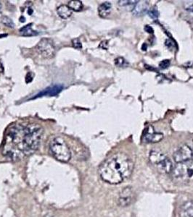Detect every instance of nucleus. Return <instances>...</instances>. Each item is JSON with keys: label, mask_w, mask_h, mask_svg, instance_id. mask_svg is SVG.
<instances>
[{"label": "nucleus", "mask_w": 193, "mask_h": 217, "mask_svg": "<svg viewBox=\"0 0 193 217\" xmlns=\"http://www.w3.org/2000/svg\"><path fill=\"white\" fill-rule=\"evenodd\" d=\"M43 130L38 125L10 127L5 135L2 153L11 160H19L35 152L40 145Z\"/></svg>", "instance_id": "1"}, {"label": "nucleus", "mask_w": 193, "mask_h": 217, "mask_svg": "<svg viewBox=\"0 0 193 217\" xmlns=\"http://www.w3.org/2000/svg\"><path fill=\"white\" fill-rule=\"evenodd\" d=\"M134 169V163L128 156L116 153L101 164L99 175L108 183L116 184L131 176Z\"/></svg>", "instance_id": "2"}, {"label": "nucleus", "mask_w": 193, "mask_h": 217, "mask_svg": "<svg viewBox=\"0 0 193 217\" xmlns=\"http://www.w3.org/2000/svg\"><path fill=\"white\" fill-rule=\"evenodd\" d=\"M50 149L52 156L57 161L67 162L71 158V152L66 140L61 136L55 137L50 144Z\"/></svg>", "instance_id": "3"}, {"label": "nucleus", "mask_w": 193, "mask_h": 217, "mask_svg": "<svg viewBox=\"0 0 193 217\" xmlns=\"http://www.w3.org/2000/svg\"><path fill=\"white\" fill-rule=\"evenodd\" d=\"M173 178L181 182H189L193 180V159L177 163L172 171Z\"/></svg>", "instance_id": "4"}, {"label": "nucleus", "mask_w": 193, "mask_h": 217, "mask_svg": "<svg viewBox=\"0 0 193 217\" xmlns=\"http://www.w3.org/2000/svg\"><path fill=\"white\" fill-rule=\"evenodd\" d=\"M150 162L160 172L163 174L171 173L174 168L171 161L160 151H151L150 153Z\"/></svg>", "instance_id": "5"}, {"label": "nucleus", "mask_w": 193, "mask_h": 217, "mask_svg": "<svg viewBox=\"0 0 193 217\" xmlns=\"http://www.w3.org/2000/svg\"><path fill=\"white\" fill-rule=\"evenodd\" d=\"M38 53L46 59H51L55 56V47L52 40L42 39L37 46Z\"/></svg>", "instance_id": "6"}, {"label": "nucleus", "mask_w": 193, "mask_h": 217, "mask_svg": "<svg viewBox=\"0 0 193 217\" xmlns=\"http://www.w3.org/2000/svg\"><path fill=\"white\" fill-rule=\"evenodd\" d=\"M193 157V151L187 145H183L179 147L174 153L173 158L176 163L191 160Z\"/></svg>", "instance_id": "7"}, {"label": "nucleus", "mask_w": 193, "mask_h": 217, "mask_svg": "<svg viewBox=\"0 0 193 217\" xmlns=\"http://www.w3.org/2000/svg\"><path fill=\"white\" fill-rule=\"evenodd\" d=\"M64 88L63 85L60 84H55L52 85L46 88L45 89L42 90L41 91L36 94L34 97H32L31 99H38L39 97L42 96H55L57 94H59L62 91V90Z\"/></svg>", "instance_id": "8"}, {"label": "nucleus", "mask_w": 193, "mask_h": 217, "mask_svg": "<svg viewBox=\"0 0 193 217\" xmlns=\"http://www.w3.org/2000/svg\"><path fill=\"white\" fill-rule=\"evenodd\" d=\"M134 198V193L131 187H127L123 189L119 194L118 203L121 206H128L131 203Z\"/></svg>", "instance_id": "9"}, {"label": "nucleus", "mask_w": 193, "mask_h": 217, "mask_svg": "<svg viewBox=\"0 0 193 217\" xmlns=\"http://www.w3.org/2000/svg\"><path fill=\"white\" fill-rule=\"evenodd\" d=\"M163 135L160 133H156L153 131V128H151V130H147L144 133L142 137V140L147 143H156L160 142L163 139Z\"/></svg>", "instance_id": "10"}, {"label": "nucleus", "mask_w": 193, "mask_h": 217, "mask_svg": "<svg viewBox=\"0 0 193 217\" xmlns=\"http://www.w3.org/2000/svg\"><path fill=\"white\" fill-rule=\"evenodd\" d=\"M149 11V5L145 1H137L132 8V13L135 16H142Z\"/></svg>", "instance_id": "11"}, {"label": "nucleus", "mask_w": 193, "mask_h": 217, "mask_svg": "<svg viewBox=\"0 0 193 217\" xmlns=\"http://www.w3.org/2000/svg\"><path fill=\"white\" fill-rule=\"evenodd\" d=\"M181 217H193V200L185 202L180 210Z\"/></svg>", "instance_id": "12"}, {"label": "nucleus", "mask_w": 193, "mask_h": 217, "mask_svg": "<svg viewBox=\"0 0 193 217\" xmlns=\"http://www.w3.org/2000/svg\"><path fill=\"white\" fill-rule=\"evenodd\" d=\"M112 9L111 4L108 2H105L101 4L98 8V12L99 14L101 17H107L110 14H111Z\"/></svg>", "instance_id": "13"}, {"label": "nucleus", "mask_w": 193, "mask_h": 217, "mask_svg": "<svg viewBox=\"0 0 193 217\" xmlns=\"http://www.w3.org/2000/svg\"><path fill=\"white\" fill-rule=\"evenodd\" d=\"M57 14L62 19H68L71 16L72 10L67 5H60L57 10Z\"/></svg>", "instance_id": "14"}, {"label": "nucleus", "mask_w": 193, "mask_h": 217, "mask_svg": "<svg viewBox=\"0 0 193 217\" xmlns=\"http://www.w3.org/2000/svg\"><path fill=\"white\" fill-rule=\"evenodd\" d=\"M31 25L32 24L31 23V24L26 25L24 27H23V28H21L19 30L20 34L23 36H34L38 35L39 33L36 31V30H34L32 29Z\"/></svg>", "instance_id": "15"}, {"label": "nucleus", "mask_w": 193, "mask_h": 217, "mask_svg": "<svg viewBox=\"0 0 193 217\" xmlns=\"http://www.w3.org/2000/svg\"><path fill=\"white\" fill-rule=\"evenodd\" d=\"M68 7L71 10L75 12H79L83 9V4L81 1L79 0H74V1H70L68 2Z\"/></svg>", "instance_id": "16"}, {"label": "nucleus", "mask_w": 193, "mask_h": 217, "mask_svg": "<svg viewBox=\"0 0 193 217\" xmlns=\"http://www.w3.org/2000/svg\"><path fill=\"white\" fill-rule=\"evenodd\" d=\"M115 64L119 68H127L129 62L123 57H118L115 59Z\"/></svg>", "instance_id": "17"}, {"label": "nucleus", "mask_w": 193, "mask_h": 217, "mask_svg": "<svg viewBox=\"0 0 193 217\" xmlns=\"http://www.w3.org/2000/svg\"><path fill=\"white\" fill-rule=\"evenodd\" d=\"M2 22L5 25L9 27V28H14L15 26V24H14L13 21L12 20V19H10V17H8V16H4L2 19Z\"/></svg>", "instance_id": "18"}, {"label": "nucleus", "mask_w": 193, "mask_h": 217, "mask_svg": "<svg viewBox=\"0 0 193 217\" xmlns=\"http://www.w3.org/2000/svg\"><path fill=\"white\" fill-rule=\"evenodd\" d=\"M147 13H148V15L152 19H157L158 16H159V12L156 10V9H152V10H149Z\"/></svg>", "instance_id": "19"}, {"label": "nucleus", "mask_w": 193, "mask_h": 217, "mask_svg": "<svg viewBox=\"0 0 193 217\" xmlns=\"http://www.w3.org/2000/svg\"><path fill=\"white\" fill-rule=\"evenodd\" d=\"M72 45H73V48L76 49H81L82 48V42H81L79 39H74L72 40Z\"/></svg>", "instance_id": "20"}, {"label": "nucleus", "mask_w": 193, "mask_h": 217, "mask_svg": "<svg viewBox=\"0 0 193 217\" xmlns=\"http://www.w3.org/2000/svg\"><path fill=\"white\" fill-rule=\"evenodd\" d=\"M137 2V1H129V0L126 1V0H124V1H118V5H120V6L126 7L131 5H134Z\"/></svg>", "instance_id": "21"}, {"label": "nucleus", "mask_w": 193, "mask_h": 217, "mask_svg": "<svg viewBox=\"0 0 193 217\" xmlns=\"http://www.w3.org/2000/svg\"><path fill=\"white\" fill-rule=\"evenodd\" d=\"M169 65H170V60H169V59H164V60L160 61L159 64L160 68L162 69H166L169 68Z\"/></svg>", "instance_id": "22"}, {"label": "nucleus", "mask_w": 193, "mask_h": 217, "mask_svg": "<svg viewBox=\"0 0 193 217\" xmlns=\"http://www.w3.org/2000/svg\"><path fill=\"white\" fill-rule=\"evenodd\" d=\"M108 46H109V43H108V41H102V42L100 43V45H99L100 48L105 50H107L108 49Z\"/></svg>", "instance_id": "23"}, {"label": "nucleus", "mask_w": 193, "mask_h": 217, "mask_svg": "<svg viewBox=\"0 0 193 217\" xmlns=\"http://www.w3.org/2000/svg\"><path fill=\"white\" fill-rule=\"evenodd\" d=\"M145 30L146 32L149 33H153V32H154L153 28L150 26V25H145Z\"/></svg>", "instance_id": "24"}, {"label": "nucleus", "mask_w": 193, "mask_h": 217, "mask_svg": "<svg viewBox=\"0 0 193 217\" xmlns=\"http://www.w3.org/2000/svg\"><path fill=\"white\" fill-rule=\"evenodd\" d=\"M32 80H33V75H31V72H28V73L27 74V75L26 77V82L27 83H30V82H31Z\"/></svg>", "instance_id": "25"}, {"label": "nucleus", "mask_w": 193, "mask_h": 217, "mask_svg": "<svg viewBox=\"0 0 193 217\" xmlns=\"http://www.w3.org/2000/svg\"><path fill=\"white\" fill-rule=\"evenodd\" d=\"M147 45H146L145 43H144V44L142 45V49H143L144 51H146V49H147Z\"/></svg>", "instance_id": "26"}, {"label": "nucleus", "mask_w": 193, "mask_h": 217, "mask_svg": "<svg viewBox=\"0 0 193 217\" xmlns=\"http://www.w3.org/2000/svg\"><path fill=\"white\" fill-rule=\"evenodd\" d=\"M1 10H2V4L0 2V11H1Z\"/></svg>", "instance_id": "27"}, {"label": "nucleus", "mask_w": 193, "mask_h": 217, "mask_svg": "<svg viewBox=\"0 0 193 217\" xmlns=\"http://www.w3.org/2000/svg\"><path fill=\"white\" fill-rule=\"evenodd\" d=\"M44 217H52V216H44Z\"/></svg>", "instance_id": "28"}]
</instances>
